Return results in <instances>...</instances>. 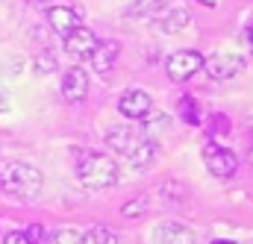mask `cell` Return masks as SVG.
I'll return each instance as SVG.
<instances>
[{
  "mask_svg": "<svg viewBox=\"0 0 253 244\" xmlns=\"http://www.w3.org/2000/svg\"><path fill=\"white\" fill-rule=\"evenodd\" d=\"M106 144L135 171L153 165V159H156V141L141 126H135V123H115V126H109L106 129Z\"/></svg>",
  "mask_w": 253,
  "mask_h": 244,
  "instance_id": "obj_1",
  "label": "cell"
},
{
  "mask_svg": "<svg viewBox=\"0 0 253 244\" xmlns=\"http://www.w3.org/2000/svg\"><path fill=\"white\" fill-rule=\"evenodd\" d=\"M77 180L88 191H106V188L118 185L121 171H118V162L112 156L97 153V150H80V156H77Z\"/></svg>",
  "mask_w": 253,
  "mask_h": 244,
  "instance_id": "obj_2",
  "label": "cell"
},
{
  "mask_svg": "<svg viewBox=\"0 0 253 244\" xmlns=\"http://www.w3.org/2000/svg\"><path fill=\"white\" fill-rule=\"evenodd\" d=\"M0 185L6 194H12L15 200H36L42 194V185H44V177L36 165H27V162H9L3 171H0Z\"/></svg>",
  "mask_w": 253,
  "mask_h": 244,
  "instance_id": "obj_3",
  "label": "cell"
},
{
  "mask_svg": "<svg viewBox=\"0 0 253 244\" xmlns=\"http://www.w3.org/2000/svg\"><path fill=\"white\" fill-rule=\"evenodd\" d=\"M203 165L212 177L218 180H233L236 171H239V156L230 150V147H221L218 141H206L203 144Z\"/></svg>",
  "mask_w": 253,
  "mask_h": 244,
  "instance_id": "obj_4",
  "label": "cell"
},
{
  "mask_svg": "<svg viewBox=\"0 0 253 244\" xmlns=\"http://www.w3.org/2000/svg\"><path fill=\"white\" fill-rule=\"evenodd\" d=\"M203 68V56L197 50H177L165 59V71L174 82H186Z\"/></svg>",
  "mask_w": 253,
  "mask_h": 244,
  "instance_id": "obj_5",
  "label": "cell"
},
{
  "mask_svg": "<svg viewBox=\"0 0 253 244\" xmlns=\"http://www.w3.org/2000/svg\"><path fill=\"white\" fill-rule=\"evenodd\" d=\"M150 109H153V97H150L147 91H141V88H126L124 94L118 97V112H121L124 118H129V121L147 118Z\"/></svg>",
  "mask_w": 253,
  "mask_h": 244,
  "instance_id": "obj_6",
  "label": "cell"
},
{
  "mask_svg": "<svg viewBox=\"0 0 253 244\" xmlns=\"http://www.w3.org/2000/svg\"><path fill=\"white\" fill-rule=\"evenodd\" d=\"M203 68L212 80H230L239 71H245V56L242 53H215L212 59H203Z\"/></svg>",
  "mask_w": 253,
  "mask_h": 244,
  "instance_id": "obj_7",
  "label": "cell"
},
{
  "mask_svg": "<svg viewBox=\"0 0 253 244\" xmlns=\"http://www.w3.org/2000/svg\"><path fill=\"white\" fill-rule=\"evenodd\" d=\"M97 36L88 30V27H77V30H71L68 36H65V50L74 56V59H88L91 53H94V47H97Z\"/></svg>",
  "mask_w": 253,
  "mask_h": 244,
  "instance_id": "obj_8",
  "label": "cell"
},
{
  "mask_svg": "<svg viewBox=\"0 0 253 244\" xmlns=\"http://www.w3.org/2000/svg\"><path fill=\"white\" fill-rule=\"evenodd\" d=\"M47 21H50L53 33L65 39L71 30H77L83 24V9L80 6H50L47 9Z\"/></svg>",
  "mask_w": 253,
  "mask_h": 244,
  "instance_id": "obj_9",
  "label": "cell"
},
{
  "mask_svg": "<svg viewBox=\"0 0 253 244\" xmlns=\"http://www.w3.org/2000/svg\"><path fill=\"white\" fill-rule=\"evenodd\" d=\"M62 94L68 103H83L88 94V74L83 68H68L62 77Z\"/></svg>",
  "mask_w": 253,
  "mask_h": 244,
  "instance_id": "obj_10",
  "label": "cell"
},
{
  "mask_svg": "<svg viewBox=\"0 0 253 244\" xmlns=\"http://www.w3.org/2000/svg\"><path fill=\"white\" fill-rule=\"evenodd\" d=\"M156 242L159 244H194L197 242V233L191 230L189 224H183V221H165L156 230Z\"/></svg>",
  "mask_w": 253,
  "mask_h": 244,
  "instance_id": "obj_11",
  "label": "cell"
},
{
  "mask_svg": "<svg viewBox=\"0 0 253 244\" xmlns=\"http://www.w3.org/2000/svg\"><path fill=\"white\" fill-rule=\"evenodd\" d=\"M118 53H121V44H118L115 39H103V41H97L94 53L88 56V59H91V68H94L97 74H109V71L115 68V62H118Z\"/></svg>",
  "mask_w": 253,
  "mask_h": 244,
  "instance_id": "obj_12",
  "label": "cell"
},
{
  "mask_svg": "<svg viewBox=\"0 0 253 244\" xmlns=\"http://www.w3.org/2000/svg\"><path fill=\"white\" fill-rule=\"evenodd\" d=\"M153 21H156L165 33H180V30H186V27H189L191 15H189V9H186V6H165Z\"/></svg>",
  "mask_w": 253,
  "mask_h": 244,
  "instance_id": "obj_13",
  "label": "cell"
},
{
  "mask_svg": "<svg viewBox=\"0 0 253 244\" xmlns=\"http://www.w3.org/2000/svg\"><path fill=\"white\" fill-rule=\"evenodd\" d=\"M168 3H171V0H132V6H129L126 12H129V18H147V21H150V18H156Z\"/></svg>",
  "mask_w": 253,
  "mask_h": 244,
  "instance_id": "obj_14",
  "label": "cell"
},
{
  "mask_svg": "<svg viewBox=\"0 0 253 244\" xmlns=\"http://www.w3.org/2000/svg\"><path fill=\"white\" fill-rule=\"evenodd\" d=\"M177 115H180V121L189 123V126H197L200 123V106H197V100L194 97H180V103H177Z\"/></svg>",
  "mask_w": 253,
  "mask_h": 244,
  "instance_id": "obj_15",
  "label": "cell"
},
{
  "mask_svg": "<svg viewBox=\"0 0 253 244\" xmlns=\"http://www.w3.org/2000/svg\"><path fill=\"white\" fill-rule=\"evenodd\" d=\"M230 129H233V123H230V118H227L224 112H212V115L206 118V132H209L212 141H218V138L227 135Z\"/></svg>",
  "mask_w": 253,
  "mask_h": 244,
  "instance_id": "obj_16",
  "label": "cell"
},
{
  "mask_svg": "<svg viewBox=\"0 0 253 244\" xmlns=\"http://www.w3.org/2000/svg\"><path fill=\"white\" fill-rule=\"evenodd\" d=\"M33 68H36V74H39V77H50V74H56L59 59H56V53H53V50H39V53H36V59H33Z\"/></svg>",
  "mask_w": 253,
  "mask_h": 244,
  "instance_id": "obj_17",
  "label": "cell"
},
{
  "mask_svg": "<svg viewBox=\"0 0 253 244\" xmlns=\"http://www.w3.org/2000/svg\"><path fill=\"white\" fill-rule=\"evenodd\" d=\"M50 244H85V233L77 227H59L50 233Z\"/></svg>",
  "mask_w": 253,
  "mask_h": 244,
  "instance_id": "obj_18",
  "label": "cell"
},
{
  "mask_svg": "<svg viewBox=\"0 0 253 244\" xmlns=\"http://www.w3.org/2000/svg\"><path fill=\"white\" fill-rule=\"evenodd\" d=\"M85 244H118V236L109 227H91L85 233Z\"/></svg>",
  "mask_w": 253,
  "mask_h": 244,
  "instance_id": "obj_19",
  "label": "cell"
},
{
  "mask_svg": "<svg viewBox=\"0 0 253 244\" xmlns=\"http://www.w3.org/2000/svg\"><path fill=\"white\" fill-rule=\"evenodd\" d=\"M147 206H150V197H147V194H138L132 203H124V209H121V212H124L126 218H138Z\"/></svg>",
  "mask_w": 253,
  "mask_h": 244,
  "instance_id": "obj_20",
  "label": "cell"
},
{
  "mask_svg": "<svg viewBox=\"0 0 253 244\" xmlns=\"http://www.w3.org/2000/svg\"><path fill=\"white\" fill-rule=\"evenodd\" d=\"M24 236H27V242H30V244H44V230H42L39 224H36V227H30Z\"/></svg>",
  "mask_w": 253,
  "mask_h": 244,
  "instance_id": "obj_21",
  "label": "cell"
},
{
  "mask_svg": "<svg viewBox=\"0 0 253 244\" xmlns=\"http://www.w3.org/2000/svg\"><path fill=\"white\" fill-rule=\"evenodd\" d=\"M6 244H30V242H27L24 233H9V236H6Z\"/></svg>",
  "mask_w": 253,
  "mask_h": 244,
  "instance_id": "obj_22",
  "label": "cell"
},
{
  "mask_svg": "<svg viewBox=\"0 0 253 244\" xmlns=\"http://www.w3.org/2000/svg\"><path fill=\"white\" fill-rule=\"evenodd\" d=\"M0 112H9V97H6L3 88H0Z\"/></svg>",
  "mask_w": 253,
  "mask_h": 244,
  "instance_id": "obj_23",
  "label": "cell"
},
{
  "mask_svg": "<svg viewBox=\"0 0 253 244\" xmlns=\"http://www.w3.org/2000/svg\"><path fill=\"white\" fill-rule=\"evenodd\" d=\"M248 41H251V47H253V24L248 27Z\"/></svg>",
  "mask_w": 253,
  "mask_h": 244,
  "instance_id": "obj_24",
  "label": "cell"
},
{
  "mask_svg": "<svg viewBox=\"0 0 253 244\" xmlns=\"http://www.w3.org/2000/svg\"><path fill=\"white\" fill-rule=\"evenodd\" d=\"M212 244H236V242H230V239H218V242H212Z\"/></svg>",
  "mask_w": 253,
  "mask_h": 244,
  "instance_id": "obj_25",
  "label": "cell"
},
{
  "mask_svg": "<svg viewBox=\"0 0 253 244\" xmlns=\"http://www.w3.org/2000/svg\"><path fill=\"white\" fill-rule=\"evenodd\" d=\"M36 3H42V6H50V3H56V0H36Z\"/></svg>",
  "mask_w": 253,
  "mask_h": 244,
  "instance_id": "obj_26",
  "label": "cell"
},
{
  "mask_svg": "<svg viewBox=\"0 0 253 244\" xmlns=\"http://www.w3.org/2000/svg\"><path fill=\"white\" fill-rule=\"evenodd\" d=\"M251 165H253V150H251Z\"/></svg>",
  "mask_w": 253,
  "mask_h": 244,
  "instance_id": "obj_27",
  "label": "cell"
}]
</instances>
